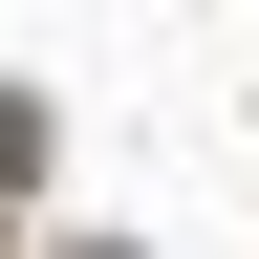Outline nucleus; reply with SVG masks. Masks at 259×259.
I'll return each instance as SVG.
<instances>
[]
</instances>
